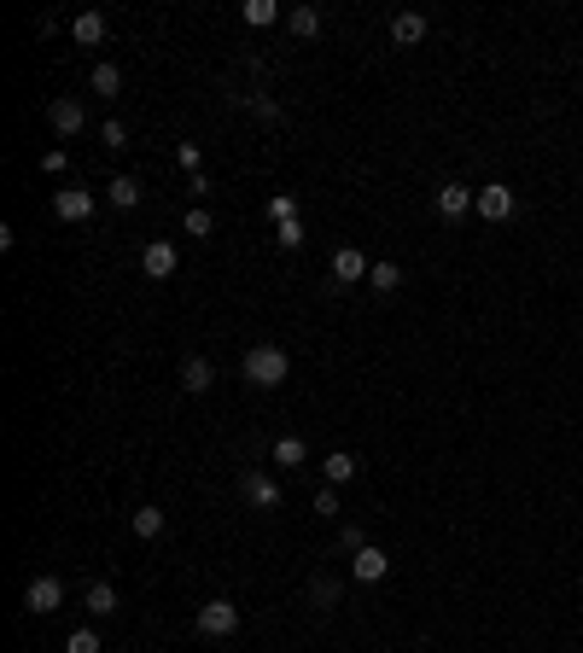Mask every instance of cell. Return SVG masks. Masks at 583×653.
I'll return each instance as SVG.
<instances>
[{
    "mask_svg": "<svg viewBox=\"0 0 583 653\" xmlns=\"http://www.w3.org/2000/svg\"><path fill=\"white\" fill-rule=\"evenodd\" d=\"M99 140H105V146H112V152H117V146H128V128H123V123H117V117H112V123H99Z\"/></svg>",
    "mask_w": 583,
    "mask_h": 653,
    "instance_id": "30",
    "label": "cell"
},
{
    "mask_svg": "<svg viewBox=\"0 0 583 653\" xmlns=\"http://www.w3.org/2000/svg\"><path fill=\"white\" fill-rule=\"evenodd\" d=\"M321 473H327V485H350V478L361 473V461L350 455V449H333V455L321 461Z\"/></svg>",
    "mask_w": 583,
    "mask_h": 653,
    "instance_id": "15",
    "label": "cell"
},
{
    "mask_svg": "<svg viewBox=\"0 0 583 653\" xmlns=\"http://www.w3.org/2000/svg\"><path fill=\"white\" fill-rule=\"evenodd\" d=\"M304 234H309L304 216H292V222H280V228H275V245H280V251H298V245H304Z\"/></svg>",
    "mask_w": 583,
    "mask_h": 653,
    "instance_id": "25",
    "label": "cell"
},
{
    "mask_svg": "<svg viewBox=\"0 0 583 653\" xmlns=\"http://www.w3.org/2000/svg\"><path fill=\"white\" fill-rule=\"evenodd\" d=\"M128 525H135V537L152 542L158 531H164V508H135V514H128Z\"/></svg>",
    "mask_w": 583,
    "mask_h": 653,
    "instance_id": "20",
    "label": "cell"
},
{
    "mask_svg": "<svg viewBox=\"0 0 583 653\" xmlns=\"http://www.w3.org/2000/svg\"><path fill=\"white\" fill-rule=\"evenodd\" d=\"M181 228H187V234H193V239H205V234H210V228H216V222H210V210H187V222H181Z\"/></svg>",
    "mask_w": 583,
    "mask_h": 653,
    "instance_id": "29",
    "label": "cell"
},
{
    "mask_svg": "<svg viewBox=\"0 0 583 653\" xmlns=\"http://www.w3.org/2000/svg\"><path fill=\"white\" fill-rule=\"evenodd\" d=\"M82 607L94 612V618H112V612H117V589H112V584H88Z\"/></svg>",
    "mask_w": 583,
    "mask_h": 653,
    "instance_id": "18",
    "label": "cell"
},
{
    "mask_svg": "<svg viewBox=\"0 0 583 653\" xmlns=\"http://www.w3.org/2000/svg\"><path fill=\"white\" fill-rule=\"evenodd\" d=\"M309 601H315V607H338V578L315 571V578H309Z\"/></svg>",
    "mask_w": 583,
    "mask_h": 653,
    "instance_id": "23",
    "label": "cell"
},
{
    "mask_svg": "<svg viewBox=\"0 0 583 653\" xmlns=\"http://www.w3.org/2000/svg\"><path fill=\"white\" fill-rule=\"evenodd\" d=\"M338 542H345L350 555H356V548H368V542H361V531H356V525H345V531H338Z\"/></svg>",
    "mask_w": 583,
    "mask_h": 653,
    "instance_id": "33",
    "label": "cell"
},
{
    "mask_svg": "<svg viewBox=\"0 0 583 653\" xmlns=\"http://www.w3.org/2000/svg\"><path fill=\"white\" fill-rule=\"evenodd\" d=\"M286 374H292V361H286L280 345H251L245 350V379H251V385L275 391V385H286Z\"/></svg>",
    "mask_w": 583,
    "mask_h": 653,
    "instance_id": "1",
    "label": "cell"
},
{
    "mask_svg": "<svg viewBox=\"0 0 583 653\" xmlns=\"http://www.w3.org/2000/svg\"><path fill=\"white\" fill-rule=\"evenodd\" d=\"M286 24H292V35H304V42H309V35H321V12H315V6H292Z\"/></svg>",
    "mask_w": 583,
    "mask_h": 653,
    "instance_id": "21",
    "label": "cell"
},
{
    "mask_svg": "<svg viewBox=\"0 0 583 653\" xmlns=\"http://www.w3.org/2000/svg\"><path fill=\"white\" fill-rule=\"evenodd\" d=\"M24 607L29 612H58V607H65V584L47 578V571H42V578H29V584H24Z\"/></svg>",
    "mask_w": 583,
    "mask_h": 653,
    "instance_id": "4",
    "label": "cell"
},
{
    "mask_svg": "<svg viewBox=\"0 0 583 653\" xmlns=\"http://www.w3.org/2000/svg\"><path fill=\"white\" fill-rule=\"evenodd\" d=\"M292 216H298V198H292V193H275V198H268V222H292Z\"/></svg>",
    "mask_w": 583,
    "mask_h": 653,
    "instance_id": "26",
    "label": "cell"
},
{
    "mask_svg": "<svg viewBox=\"0 0 583 653\" xmlns=\"http://www.w3.org/2000/svg\"><path fill=\"white\" fill-rule=\"evenodd\" d=\"M47 123H53L58 135H82V123H88L82 99H53V105H47Z\"/></svg>",
    "mask_w": 583,
    "mask_h": 653,
    "instance_id": "11",
    "label": "cell"
},
{
    "mask_svg": "<svg viewBox=\"0 0 583 653\" xmlns=\"http://www.w3.org/2000/svg\"><path fill=\"white\" fill-rule=\"evenodd\" d=\"M175 263H181V257H175V245H169V239H152V245L140 251V268H146L152 280H169V275H175Z\"/></svg>",
    "mask_w": 583,
    "mask_h": 653,
    "instance_id": "10",
    "label": "cell"
},
{
    "mask_svg": "<svg viewBox=\"0 0 583 653\" xmlns=\"http://www.w3.org/2000/svg\"><path fill=\"white\" fill-rule=\"evenodd\" d=\"M175 164L187 169V175H198V164H205V152H198L193 140H181V146H175Z\"/></svg>",
    "mask_w": 583,
    "mask_h": 653,
    "instance_id": "28",
    "label": "cell"
},
{
    "mask_svg": "<svg viewBox=\"0 0 583 653\" xmlns=\"http://www.w3.org/2000/svg\"><path fill=\"white\" fill-rule=\"evenodd\" d=\"M234 630H239V607L228 595H216V601L198 607V636H234Z\"/></svg>",
    "mask_w": 583,
    "mask_h": 653,
    "instance_id": "2",
    "label": "cell"
},
{
    "mask_svg": "<svg viewBox=\"0 0 583 653\" xmlns=\"http://www.w3.org/2000/svg\"><path fill=\"white\" fill-rule=\"evenodd\" d=\"M304 461H309L304 438H280V444H275V467H304Z\"/></svg>",
    "mask_w": 583,
    "mask_h": 653,
    "instance_id": "22",
    "label": "cell"
},
{
    "mask_svg": "<svg viewBox=\"0 0 583 653\" xmlns=\"http://www.w3.org/2000/svg\"><path fill=\"white\" fill-rule=\"evenodd\" d=\"M88 88H94L99 99H117V94H123V70H117V65H94V76H88Z\"/></svg>",
    "mask_w": 583,
    "mask_h": 653,
    "instance_id": "17",
    "label": "cell"
},
{
    "mask_svg": "<svg viewBox=\"0 0 583 653\" xmlns=\"http://www.w3.org/2000/svg\"><path fill=\"white\" fill-rule=\"evenodd\" d=\"M65 653H99V636H94V630H70V636H65Z\"/></svg>",
    "mask_w": 583,
    "mask_h": 653,
    "instance_id": "27",
    "label": "cell"
},
{
    "mask_svg": "<svg viewBox=\"0 0 583 653\" xmlns=\"http://www.w3.org/2000/svg\"><path fill=\"white\" fill-rule=\"evenodd\" d=\"M70 35H76V47H99L105 42V12H76L70 18Z\"/></svg>",
    "mask_w": 583,
    "mask_h": 653,
    "instance_id": "14",
    "label": "cell"
},
{
    "mask_svg": "<svg viewBox=\"0 0 583 653\" xmlns=\"http://www.w3.org/2000/svg\"><path fill=\"white\" fill-rule=\"evenodd\" d=\"M53 216H58V222H88V216H94V193H88V187H58V193H53Z\"/></svg>",
    "mask_w": 583,
    "mask_h": 653,
    "instance_id": "5",
    "label": "cell"
},
{
    "mask_svg": "<svg viewBox=\"0 0 583 653\" xmlns=\"http://www.w3.org/2000/svg\"><path fill=\"white\" fill-rule=\"evenodd\" d=\"M368 275H374V263H368L356 245H338L333 251V280H338V286H356V280H368Z\"/></svg>",
    "mask_w": 583,
    "mask_h": 653,
    "instance_id": "8",
    "label": "cell"
},
{
    "mask_svg": "<svg viewBox=\"0 0 583 653\" xmlns=\"http://www.w3.org/2000/svg\"><path fill=\"white\" fill-rule=\"evenodd\" d=\"M315 514H327V519L338 514V490H333V485H321V490H315Z\"/></svg>",
    "mask_w": 583,
    "mask_h": 653,
    "instance_id": "31",
    "label": "cell"
},
{
    "mask_svg": "<svg viewBox=\"0 0 583 653\" xmlns=\"http://www.w3.org/2000/svg\"><path fill=\"white\" fill-rule=\"evenodd\" d=\"M239 18H245L251 29H268V24H280V0H245Z\"/></svg>",
    "mask_w": 583,
    "mask_h": 653,
    "instance_id": "16",
    "label": "cell"
},
{
    "mask_svg": "<svg viewBox=\"0 0 583 653\" xmlns=\"http://www.w3.org/2000/svg\"><path fill=\"white\" fill-rule=\"evenodd\" d=\"M385 571H391V555H385V548H374V542L350 555V578H356V584H379Z\"/></svg>",
    "mask_w": 583,
    "mask_h": 653,
    "instance_id": "6",
    "label": "cell"
},
{
    "mask_svg": "<svg viewBox=\"0 0 583 653\" xmlns=\"http://www.w3.org/2000/svg\"><path fill=\"white\" fill-rule=\"evenodd\" d=\"M391 42H397V47H420V42H426V18H420V12H397V18H391Z\"/></svg>",
    "mask_w": 583,
    "mask_h": 653,
    "instance_id": "13",
    "label": "cell"
},
{
    "mask_svg": "<svg viewBox=\"0 0 583 653\" xmlns=\"http://www.w3.org/2000/svg\"><path fill=\"white\" fill-rule=\"evenodd\" d=\"M65 164H70L65 152H47V158H42V169H47V175H65Z\"/></svg>",
    "mask_w": 583,
    "mask_h": 653,
    "instance_id": "34",
    "label": "cell"
},
{
    "mask_svg": "<svg viewBox=\"0 0 583 653\" xmlns=\"http://www.w3.org/2000/svg\"><path fill=\"white\" fill-rule=\"evenodd\" d=\"M251 112L268 117V123H280V105H275V99H251Z\"/></svg>",
    "mask_w": 583,
    "mask_h": 653,
    "instance_id": "32",
    "label": "cell"
},
{
    "mask_svg": "<svg viewBox=\"0 0 583 653\" xmlns=\"http://www.w3.org/2000/svg\"><path fill=\"white\" fill-rule=\"evenodd\" d=\"M472 205H478V193H472V187H461V181L438 187V216H449V222H461V216H467Z\"/></svg>",
    "mask_w": 583,
    "mask_h": 653,
    "instance_id": "9",
    "label": "cell"
},
{
    "mask_svg": "<svg viewBox=\"0 0 583 653\" xmlns=\"http://www.w3.org/2000/svg\"><path fill=\"white\" fill-rule=\"evenodd\" d=\"M478 216H485V222H508V216H514L519 210V198H514V187H501V181H490V187H478Z\"/></svg>",
    "mask_w": 583,
    "mask_h": 653,
    "instance_id": "3",
    "label": "cell"
},
{
    "mask_svg": "<svg viewBox=\"0 0 583 653\" xmlns=\"http://www.w3.org/2000/svg\"><path fill=\"white\" fill-rule=\"evenodd\" d=\"M368 286H374V292H397V286H403V268H397V263H374Z\"/></svg>",
    "mask_w": 583,
    "mask_h": 653,
    "instance_id": "24",
    "label": "cell"
},
{
    "mask_svg": "<svg viewBox=\"0 0 583 653\" xmlns=\"http://www.w3.org/2000/svg\"><path fill=\"white\" fill-rule=\"evenodd\" d=\"M175 374H181V391H193V397H198V391H210V385H216V368H210L205 356H187V361L175 368Z\"/></svg>",
    "mask_w": 583,
    "mask_h": 653,
    "instance_id": "12",
    "label": "cell"
},
{
    "mask_svg": "<svg viewBox=\"0 0 583 653\" xmlns=\"http://www.w3.org/2000/svg\"><path fill=\"white\" fill-rule=\"evenodd\" d=\"M239 496H245L251 508H263V514H275V508H280V485L268 473H245V478H239Z\"/></svg>",
    "mask_w": 583,
    "mask_h": 653,
    "instance_id": "7",
    "label": "cell"
},
{
    "mask_svg": "<svg viewBox=\"0 0 583 653\" xmlns=\"http://www.w3.org/2000/svg\"><path fill=\"white\" fill-rule=\"evenodd\" d=\"M105 198H112L117 210H135V205H140V181H135V175H117L112 187H105Z\"/></svg>",
    "mask_w": 583,
    "mask_h": 653,
    "instance_id": "19",
    "label": "cell"
}]
</instances>
